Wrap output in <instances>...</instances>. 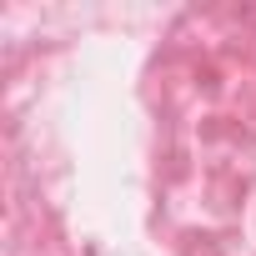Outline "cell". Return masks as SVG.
<instances>
[]
</instances>
